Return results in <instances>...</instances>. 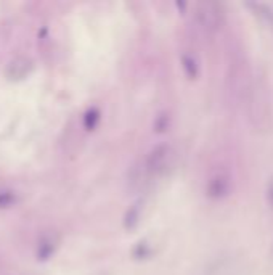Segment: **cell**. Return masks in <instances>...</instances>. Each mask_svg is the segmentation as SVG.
I'll return each mask as SVG.
<instances>
[{
  "label": "cell",
  "mask_w": 273,
  "mask_h": 275,
  "mask_svg": "<svg viewBox=\"0 0 273 275\" xmlns=\"http://www.w3.org/2000/svg\"><path fill=\"white\" fill-rule=\"evenodd\" d=\"M246 105L249 119L257 130H267L271 127V94L270 84L264 70L253 71V79L246 95Z\"/></svg>",
  "instance_id": "cell-1"
},
{
  "label": "cell",
  "mask_w": 273,
  "mask_h": 275,
  "mask_svg": "<svg viewBox=\"0 0 273 275\" xmlns=\"http://www.w3.org/2000/svg\"><path fill=\"white\" fill-rule=\"evenodd\" d=\"M204 275H249V262L239 253H227V255L214 259Z\"/></svg>",
  "instance_id": "cell-2"
},
{
  "label": "cell",
  "mask_w": 273,
  "mask_h": 275,
  "mask_svg": "<svg viewBox=\"0 0 273 275\" xmlns=\"http://www.w3.org/2000/svg\"><path fill=\"white\" fill-rule=\"evenodd\" d=\"M196 19L206 31H218L224 23V10L218 4L214 2H204L200 4L196 8Z\"/></svg>",
  "instance_id": "cell-3"
},
{
  "label": "cell",
  "mask_w": 273,
  "mask_h": 275,
  "mask_svg": "<svg viewBox=\"0 0 273 275\" xmlns=\"http://www.w3.org/2000/svg\"><path fill=\"white\" fill-rule=\"evenodd\" d=\"M232 189H233V180L232 175L227 171L214 172L206 184V193L212 200H222V198L230 195Z\"/></svg>",
  "instance_id": "cell-4"
},
{
  "label": "cell",
  "mask_w": 273,
  "mask_h": 275,
  "mask_svg": "<svg viewBox=\"0 0 273 275\" xmlns=\"http://www.w3.org/2000/svg\"><path fill=\"white\" fill-rule=\"evenodd\" d=\"M170 147L169 145H158L155 147L148 155V159H146V169L150 172H159L162 171L164 168L167 166V163L170 159Z\"/></svg>",
  "instance_id": "cell-5"
},
{
  "label": "cell",
  "mask_w": 273,
  "mask_h": 275,
  "mask_svg": "<svg viewBox=\"0 0 273 275\" xmlns=\"http://www.w3.org/2000/svg\"><path fill=\"white\" fill-rule=\"evenodd\" d=\"M31 70H32L31 60H28L24 57H19L8 64L7 76H8V79H12V81H19V79L26 78V76L31 73Z\"/></svg>",
  "instance_id": "cell-6"
},
{
  "label": "cell",
  "mask_w": 273,
  "mask_h": 275,
  "mask_svg": "<svg viewBox=\"0 0 273 275\" xmlns=\"http://www.w3.org/2000/svg\"><path fill=\"white\" fill-rule=\"evenodd\" d=\"M246 7L253 12L254 16H257L264 25H268L273 28V5L271 4H262V2H249Z\"/></svg>",
  "instance_id": "cell-7"
},
{
  "label": "cell",
  "mask_w": 273,
  "mask_h": 275,
  "mask_svg": "<svg viewBox=\"0 0 273 275\" xmlns=\"http://www.w3.org/2000/svg\"><path fill=\"white\" fill-rule=\"evenodd\" d=\"M140 204H134L132 208L129 210V214L126 216V227H135V224L140 221Z\"/></svg>",
  "instance_id": "cell-8"
},
{
  "label": "cell",
  "mask_w": 273,
  "mask_h": 275,
  "mask_svg": "<svg viewBox=\"0 0 273 275\" xmlns=\"http://www.w3.org/2000/svg\"><path fill=\"white\" fill-rule=\"evenodd\" d=\"M182 63H183V70H185V73H187L191 79H194L196 76H198V64H196V61H194L191 57H183Z\"/></svg>",
  "instance_id": "cell-9"
},
{
  "label": "cell",
  "mask_w": 273,
  "mask_h": 275,
  "mask_svg": "<svg viewBox=\"0 0 273 275\" xmlns=\"http://www.w3.org/2000/svg\"><path fill=\"white\" fill-rule=\"evenodd\" d=\"M98 111L96 109H90L89 113H87V116H85V127L87 129H93L95 127V124H96V121H98Z\"/></svg>",
  "instance_id": "cell-10"
},
{
  "label": "cell",
  "mask_w": 273,
  "mask_h": 275,
  "mask_svg": "<svg viewBox=\"0 0 273 275\" xmlns=\"http://www.w3.org/2000/svg\"><path fill=\"white\" fill-rule=\"evenodd\" d=\"M265 200H267V204L273 210V177L268 180V184L265 187Z\"/></svg>",
  "instance_id": "cell-11"
},
{
  "label": "cell",
  "mask_w": 273,
  "mask_h": 275,
  "mask_svg": "<svg viewBox=\"0 0 273 275\" xmlns=\"http://www.w3.org/2000/svg\"><path fill=\"white\" fill-rule=\"evenodd\" d=\"M15 198L7 193V192H0V208H4V206H8L10 203H13Z\"/></svg>",
  "instance_id": "cell-12"
},
{
  "label": "cell",
  "mask_w": 273,
  "mask_h": 275,
  "mask_svg": "<svg viewBox=\"0 0 273 275\" xmlns=\"http://www.w3.org/2000/svg\"><path fill=\"white\" fill-rule=\"evenodd\" d=\"M271 258H273V245H271Z\"/></svg>",
  "instance_id": "cell-13"
}]
</instances>
